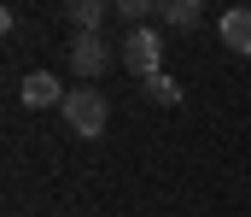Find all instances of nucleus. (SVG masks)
I'll return each instance as SVG.
<instances>
[{
  "mask_svg": "<svg viewBox=\"0 0 251 217\" xmlns=\"http://www.w3.org/2000/svg\"><path fill=\"white\" fill-rule=\"evenodd\" d=\"M64 18L76 24V35H100V24H105V0H70Z\"/></svg>",
  "mask_w": 251,
  "mask_h": 217,
  "instance_id": "6",
  "label": "nucleus"
},
{
  "mask_svg": "<svg viewBox=\"0 0 251 217\" xmlns=\"http://www.w3.org/2000/svg\"><path fill=\"white\" fill-rule=\"evenodd\" d=\"M128 65V76H140V82H152V76L164 71V35L152 30V24H140V30H128V41H123V53H117Z\"/></svg>",
  "mask_w": 251,
  "mask_h": 217,
  "instance_id": "2",
  "label": "nucleus"
},
{
  "mask_svg": "<svg viewBox=\"0 0 251 217\" xmlns=\"http://www.w3.org/2000/svg\"><path fill=\"white\" fill-rule=\"evenodd\" d=\"M64 59H70V71L76 82H100V76L117 65V53L100 41V35H70V47H64Z\"/></svg>",
  "mask_w": 251,
  "mask_h": 217,
  "instance_id": "3",
  "label": "nucleus"
},
{
  "mask_svg": "<svg viewBox=\"0 0 251 217\" xmlns=\"http://www.w3.org/2000/svg\"><path fill=\"white\" fill-rule=\"evenodd\" d=\"M158 18H164L170 30H193V24L204 18V6H199V0H164V6H158Z\"/></svg>",
  "mask_w": 251,
  "mask_h": 217,
  "instance_id": "7",
  "label": "nucleus"
},
{
  "mask_svg": "<svg viewBox=\"0 0 251 217\" xmlns=\"http://www.w3.org/2000/svg\"><path fill=\"white\" fill-rule=\"evenodd\" d=\"M117 12H123L134 30H140V18H146V12H158V6H152V0H117Z\"/></svg>",
  "mask_w": 251,
  "mask_h": 217,
  "instance_id": "9",
  "label": "nucleus"
},
{
  "mask_svg": "<svg viewBox=\"0 0 251 217\" xmlns=\"http://www.w3.org/2000/svg\"><path fill=\"white\" fill-rule=\"evenodd\" d=\"M222 47H234L240 59H251V6L222 12Z\"/></svg>",
  "mask_w": 251,
  "mask_h": 217,
  "instance_id": "5",
  "label": "nucleus"
},
{
  "mask_svg": "<svg viewBox=\"0 0 251 217\" xmlns=\"http://www.w3.org/2000/svg\"><path fill=\"white\" fill-rule=\"evenodd\" d=\"M59 112H64V124H70L82 141H100V135H105V124H111V106H105V94H100L94 82H76V88L64 94Z\"/></svg>",
  "mask_w": 251,
  "mask_h": 217,
  "instance_id": "1",
  "label": "nucleus"
},
{
  "mask_svg": "<svg viewBox=\"0 0 251 217\" xmlns=\"http://www.w3.org/2000/svg\"><path fill=\"white\" fill-rule=\"evenodd\" d=\"M64 94H70V88H64L53 71H29V76H24V88H18V100L35 106V112H41V106H64Z\"/></svg>",
  "mask_w": 251,
  "mask_h": 217,
  "instance_id": "4",
  "label": "nucleus"
},
{
  "mask_svg": "<svg viewBox=\"0 0 251 217\" xmlns=\"http://www.w3.org/2000/svg\"><path fill=\"white\" fill-rule=\"evenodd\" d=\"M146 100H152V106H176V100H181V88H176V76H152V82H146Z\"/></svg>",
  "mask_w": 251,
  "mask_h": 217,
  "instance_id": "8",
  "label": "nucleus"
}]
</instances>
